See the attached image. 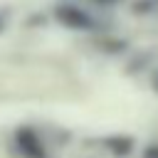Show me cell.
Instances as JSON below:
<instances>
[{"label":"cell","mask_w":158,"mask_h":158,"mask_svg":"<svg viewBox=\"0 0 158 158\" xmlns=\"http://www.w3.org/2000/svg\"><path fill=\"white\" fill-rule=\"evenodd\" d=\"M54 20L69 30H77V32H96V17L81 7V5H74V2H62L54 7Z\"/></svg>","instance_id":"cell-1"},{"label":"cell","mask_w":158,"mask_h":158,"mask_svg":"<svg viewBox=\"0 0 158 158\" xmlns=\"http://www.w3.org/2000/svg\"><path fill=\"white\" fill-rule=\"evenodd\" d=\"M12 141H15L17 151L25 158H47V151H44V146H42V141H40V136H37L35 128L17 126L15 133H12Z\"/></svg>","instance_id":"cell-2"},{"label":"cell","mask_w":158,"mask_h":158,"mask_svg":"<svg viewBox=\"0 0 158 158\" xmlns=\"http://www.w3.org/2000/svg\"><path fill=\"white\" fill-rule=\"evenodd\" d=\"M109 148L116 156H128L131 148H133V141L128 136H114V138H109Z\"/></svg>","instance_id":"cell-3"},{"label":"cell","mask_w":158,"mask_h":158,"mask_svg":"<svg viewBox=\"0 0 158 158\" xmlns=\"http://www.w3.org/2000/svg\"><path fill=\"white\" fill-rule=\"evenodd\" d=\"M146 158H158V146H151L146 151Z\"/></svg>","instance_id":"cell-4"},{"label":"cell","mask_w":158,"mask_h":158,"mask_svg":"<svg viewBox=\"0 0 158 158\" xmlns=\"http://www.w3.org/2000/svg\"><path fill=\"white\" fill-rule=\"evenodd\" d=\"M94 2H99V5L109 7V5H116V2H121V0H94Z\"/></svg>","instance_id":"cell-5"},{"label":"cell","mask_w":158,"mask_h":158,"mask_svg":"<svg viewBox=\"0 0 158 158\" xmlns=\"http://www.w3.org/2000/svg\"><path fill=\"white\" fill-rule=\"evenodd\" d=\"M153 89L158 91V72H156V77H153Z\"/></svg>","instance_id":"cell-6"},{"label":"cell","mask_w":158,"mask_h":158,"mask_svg":"<svg viewBox=\"0 0 158 158\" xmlns=\"http://www.w3.org/2000/svg\"><path fill=\"white\" fill-rule=\"evenodd\" d=\"M2 27H5V22H2V20H0V32H2Z\"/></svg>","instance_id":"cell-7"}]
</instances>
